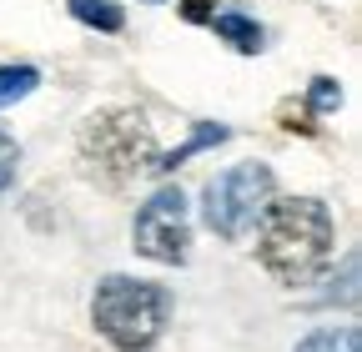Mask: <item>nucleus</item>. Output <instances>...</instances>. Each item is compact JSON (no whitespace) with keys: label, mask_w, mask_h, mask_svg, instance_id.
<instances>
[{"label":"nucleus","mask_w":362,"mask_h":352,"mask_svg":"<svg viewBox=\"0 0 362 352\" xmlns=\"http://www.w3.org/2000/svg\"><path fill=\"white\" fill-rule=\"evenodd\" d=\"M337 222L327 201L317 196H272V206L257 222V262L272 282L307 287L332 262Z\"/></svg>","instance_id":"nucleus-1"},{"label":"nucleus","mask_w":362,"mask_h":352,"mask_svg":"<svg viewBox=\"0 0 362 352\" xmlns=\"http://www.w3.org/2000/svg\"><path fill=\"white\" fill-rule=\"evenodd\" d=\"M171 322V292L161 282L141 277H101L90 292V327H96L116 352H151Z\"/></svg>","instance_id":"nucleus-2"},{"label":"nucleus","mask_w":362,"mask_h":352,"mask_svg":"<svg viewBox=\"0 0 362 352\" xmlns=\"http://www.w3.org/2000/svg\"><path fill=\"white\" fill-rule=\"evenodd\" d=\"M81 161L86 176H96L101 187H126L131 176L151 171L156 161V136H151V121L136 111V106H111L96 111L81 126Z\"/></svg>","instance_id":"nucleus-3"},{"label":"nucleus","mask_w":362,"mask_h":352,"mask_svg":"<svg viewBox=\"0 0 362 352\" xmlns=\"http://www.w3.org/2000/svg\"><path fill=\"white\" fill-rule=\"evenodd\" d=\"M277 196V176H272L267 161H237L216 171L211 182L202 187V222L221 237V242H242L257 222L262 211L272 206Z\"/></svg>","instance_id":"nucleus-4"},{"label":"nucleus","mask_w":362,"mask_h":352,"mask_svg":"<svg viewBox=\"0 0 362 352\" xmlns=\"http://www.w3.org/2000/svg\"><path fill=\"white\" fill-rule=\"evenodd\" d=\"M131 247L146 262H161V267H181L192 247V216H187V196L181 187H161L151 192L141 206H136L131 222Z\"/></svg>","instance_id":"nucleus-5"},{"label":"nucleus","mask_w":362,"mask_h":352,"mask_svg":"<svg viewBox=\"0 0 362 352\" xmlns=\"http://www.w3.org/2000/svg\"><path fill=\"white\" fill-rule=\"evenodd\" d=\"M232 131L226 126H216V121H192V136L181 141V146H171V151H156V161H151V171L156 176H166V171H176L181 161H192L197 151H211V146H221Z\"/></svg>","instance_id":"nucleus-6"},{"label":"nucleus","mask_w":362,"mask_h":352,"mask_svg":"<svg viewBox=\"0 0 362 352\" xmlns=\"http://www.w3.org/2000/svg\"><path fill=\"white\" fill-rule=\"evenodd\" d=\"M211 30H216V40H226V46L242 51V56H257L267 46V30L252 16H242V11H216L211 16Z\"/></svg>","instance_id":"nucleus-7"},{"label":"nucleus","mask_w":362,"mask_h":352,"mask_svg":"<svg viewBox=\"0 0 362 352\" xmlns=\"http://www.w3.org/2000/svg\"><path fill=\"white\" fill-rule=\"evenodd\" d=\"M66 11L90 25V30H101V35H121L126 30V11L116 6V0H66Z\"/></svg>","instance_id":"nucleus-8"},{"label":"nucleus","mask_w":362,"mask_h":352,"mask_svg":"<svg viewBox=\"0 0 362 352\" xmlns=\"http://www.w3.org/2000/svg\"><path fill=\"white\" fill-rule=\"evenodd\" d=\"M297 352H362V332L347 322V327H317L297 342Z\"/></svg>","instance_id":"nucleus-9"},{"label":"nucleus","mask_w":362,"mask_h":352,"mask_svg":"<svg viewBox=\"0 0 362 352\" xmlns=\"http://www.w3.org/2000/svg\"><path fill=\"white\" fill-rule=\"evenodd\" d=\"M35 86H40V71L35 66H0V106L25 101Z\"/></svg>","instance_id":"nucleus-10"},{"label":"nucleus","mask_w":362,"mask_h":352,"mask_svg":"<svg viewBox=\"0 0 362 352\" xmlns=\"http://www.w3.org/2000/svg\"><path fill=\"white\" fill-rule=\"evenodd\" d=\"M277 126H282V131H297V136H317V131H322L317 111H312L302 96H287V101L277 106Z\"/></svg>","instance_id":"nucleus-11"},{"label":"nucleus","mask_w":362,"mask_h":352,"mask_svg":"<svg viewBox=\"0 0 362 352\" xmlns=\"http://www.w3.org/2000/svg\"><path fill=\"white\" fill-rule=\"evenodd\" d=\"M317 116L322 111H337L342 106V86H337V76H312V86H307V96H302Z\"/></svg>","instance_id":"nucleus-12"},{"label":"nucleus","mask_w":362,"mask_h":352,"mask_svg":"<svg viewBox=\"0 0 362 352\" xmlns=\"http://www.w3.org/2000/svg\"><path fill=\"white\" fill-rule=\"evenodd\" d=\"M16 166H21V141L11 136L6 126H0V196L11 192V182H16Z\"/></svg>","instance_id":"nucleus-13"},{"label":"nucleus","mask_w":362,"mask_h":352,"mask_svg":"<svg viewBox=\"0 0 362 352\" xmlns=\"http://www.w3.org/2000/svg\"><path fill=\"white\" fill-rule=\"evenodd\" d=\"M211 16H216L211 0H181V20L187 25H211Z\"/></svg>","instance_id":"nucleus-14"},{"label":"nucleus","mask_w":362,"mask_h":352,"mask_svg":"<svg viewBox=\"0 0 362 352\" xmlns=\"http://www.w3.org/2000/svg\"><path fill=\"white\" fill-rule=\"evenodd\" d=\"M146 6H161V0H146Z\"/></svg>","instance_id":"nucleus-15"}]
</instances>
